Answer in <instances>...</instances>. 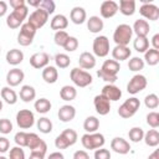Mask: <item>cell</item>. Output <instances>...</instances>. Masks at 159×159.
Masks as SVG:
<instances>
[{
	"mask_svg": "<svg viewBox=\"0 0 159 159\" xmlns=\"http://www.w3.org/2000/svg\"><path fill=\"white\" fill-rule=\"evenodd\" d=\"M132 36H133L132 26H129L128 24H120L116 27L113 32V41L116 42V45L128 46V43L132 40Z\"/></svg>",
	"mask_w": 159,
	"mask_h": 159,
	"instance_id": "2",
	"label": "cell"
},
{
	"mask_svg": "<svg viewBox=\"0 0 159 159\" xmlns=\"http://www.w3.org/2000/svg\"><path fill=\"white\" fill-rule=\"evenodd\" d=\"M16 123L21 129H29L35 123V116L30 109H20L16 113Z\"/></svg>",
	"mask_w": 159,
	"mask_h": 159,
	"instance_id": "10",
	"label": "cell"
},
{
	"mask_svg": "<svg viewBox=\"0 0 159 159\" xmlns=\"http://www.w3.org/2000/svg\"><path fill=\"white\" fill-rule=\"evenodd\" d=\"M12 130V123L7 118H1L0 119V133L1 134H9Z\"/></svg>",
	"mask_w": 159,
	"mask_h": 159,
	"instance_id": "49",
	"label": "cell"
},
{
	"mask_svg": "<svg viewBox=\"0 0 159 159\" xmlns=\"http://www.w3.org/2000/svg\"><path fill=\"white\" fill-rule=\"evenodd\" d=\"M22 24H24V21H22L19 16H16L12 11L6 16V25H7V27H10V29H17V27H21Z\"/></svg>",
	"mask_w": 159,
	"mask_h": 159,
	"instance_id": "39",
	"label": "cell"
},
{
	"mask_svg": "<svg viewBox=\"0 0 159 159\" xmlns=\"http://www.w3.org/2000/svg\"><path fill=\"white\" fill-rule=\"evenodd\" d=\"M19 96H20V99H21V101L29 103V102H31V101H34V99L36 98V91H35V88H34L32 86H30V84H24V86L20 88Z\"/></svg>",
	"mask_w": 159,
	"mask_h": 159,
	"instance_id": "28",
	"label": "cell"
},
{
	"mask_svg": "<svg viewBox=\"0 0 159 159\" xmlns=\"http://www.w3.org/2000/svg\"><path fill=\"white\" fill-rule=\"evenodd\" d=\"M0 52H1V46H0Z\"/></svg>",
	"mask_w": 159,
	"mask_h": 159,
	"instance_id": "64",
	"label": "cell"
},
{
	"mask_svg": "<svg viewBox=\"0 0 159 159\" xmlns=\"http://www.w3.org/2000/svg\"><path fill=\"white\" fill-rule=\"evenodd\" d=\"M14 140L17 144V147H21V148L26 147V144H27V133L26 132H17L14 137Z\"/></svg>",
	"mask_w": 159,
	"mask_h": 159,
	"instance_id": "48",
	"label": "cell"
},
{
	"mask_svg": "<svg viewBox=\"0 0 159 159\" xmlns=\"http://www.w3.org/2000/svg\"><path fill=\"white\" fill-rule=\"evenodd\" d=\"M76 96H77V89L73 86L66 84L60 89V97H61V99H63L66 102L73 101L76 98Z\"/></svg>",
	"mask_w": 159,
	"mask_h": 159,
	"instance_id": "31",
	"label": "cell"
},
{
	"mask_svg": "<svg viewBox=\"0 0 159 159\" xmlns=\"http://www.w3.org/2000/svg\"><path fill=\"white\" fill-rule=\"evenodd\" d=\"M77 132L75 129L67 128L62 130L55 139V147L57 149H66L71 145H73L77 142Z\"/></svg>",
	"mask_w": 159,
	"mask_h": 159,
	"instance_id": "3",
	"label": "cell"
},
{
	"mask_svg": "<svg viewBox=\"0 0 159 159\" xmlns=\"http://www.w3.org/2000/svg\"><path fill=\"white\" fill-rule=\"evenodd\" d=\"M47 159H65V155L61 152H53L47 157Z\"/></svg>",
	"mask_w": 159,
	"mask_h": 159,
	"instance_id": "57",
	"label": "cell"
},
{
	"mask_svg": "<svg viewBox=\"0 0 159 159\" xmlns=\"http://www.w3.org/2000/svg\"><path fill=\"white\" fill-rule=\"evenodd\" d=\"M68 37H70V35H68L65 30H63V31H56V34H55V36H53V41H55V43H56L57 46L63 47Z\"/></svg>",
	"mask_w": 159,
	"mask_h": 159,
	"instance_id": "43",
	"label": "cell"
},
{
	"mask_svg": "<svg viewBox=\"0 0 159 159\" xmlns=\"http://www.w3.org/2000/svg\"><path fill=\"white\" fill-rule=\"evenodd\" d=\"M41 140L42 139L36 133H27V144H26V147L30 148V150H32L41 143Z\"/></svg>",
	"mask_w": 159,
	"mask_h": 159,
	"instance_id": "45",
	"label": "cell"
},
{
	"mask_svg": "<svg viewBox=\"0 0 159 159\" xmlns=\"http://www.w3.org/2000/svg\"><path fill=\"white\" fill-rule=\"evenodd\" d=\"M128 137H129V140H130V142H133V143H139L140 140H143L144 130H143L140 127H133L132 129H129Z\"/></svg>",
	"mask_w": 159,
	"mask_h": 159,
	"instance_id": "38",
	"label": "cell"
},
{
	"mask_svg": "<svg viewBox=\"0 0 159 159\" xmlns=\"http://www.w3.org/2000/svg\"><path fill=\"white\" fill-rule=\"evenodd\" d=\"M120 70V65L119 62L114 61V60H106L101 67V71L104 72V73H108V75H112V76H117L118 72Z\"/></svg>",
	"mask_w": 159,
	"mask_h": 159,
	"instance_id": "27",
	"label": "cell"
},
{
	"mask_svg": "<svg viewBox=\"0 0 159 159\" xmlns=\"http://www.w3.org/2000/svg\"><path fill=\"white\" fill-rule=\"evenodd\" d=\"M70 19L75 25H82L87 20V12L81 6H75L70 12Z\"/></svg>",
	"mask_w": 159,
	"mask_h": 159,
	"instance_id": "22",
	"label": "cell"
},
{
	"mask_svg": "<svg viewBox=\"0 0 159 159\" xmlns=\"http://www.w3.org/2000/svg\"><path fill=\"white\" fill-rule=\"evenodd\" d=\"M78 45H80V42H78L77 37L70 36V37L67 39V41H66L63 48H65L67 52H73V51H76V50L78 48Z\"/></svg>",
	"mask_w": 159,
	"mask_h": 159,
	"instance_id": "46",
	"label": "cell"
},
{
	"mask_svg": "<svg viewBox=\"0 0 159 159\" xmlns=\"http://www.w3.org/2000/svg\"><path fill=\"white\" fill-rule=\"evenodd\" d=\"M139 107H140V101L138 98H135V97H130V98L125 99L122 106H119L118 114H119V117H122L124 119L130 118L137 113Z\"/></svg>",
	"mask_w": 159,
	"mask_h": 159,
	"instance_id": "5",
	"label": "cell"
},
{
	"mask_svg": "<svg viewBox=\"0 0 159 159\" xmlns=\"http://www.w3.org/2000/svg\"><path fill=\"white\" fill-rule=\"evenodd\" d=\"M10 149V142L6 137H0V153H6Z\"/></svg>",
	"mask_w": 159,
	"mask_h": 159,
	"instance_id": "53",
	"label": "cell"
},
{
	"mask_svg": "<svg viewBox=\"0 0 159 159\" xmlns=\"http://www.w3.org/2000/svg\"><path fill=\"white\" fill-rule=\"evenodd\" d=\"M143 140L148 147H157L159 144V132L157 129H149L144 133Z\"/></svg>",
	"mask_w": 159,
	"mask_h": 159,
	"instance_id": "33",
	"label": "cell"
},
{
	"mask_svg": "<svg viewBox=\"0 0 159 159\" xmlns=\"http://www.w3.org/2000/svg\"><path fill=\"white\" fill-rule=\"evenodd\" d=\"M93 106H94V109L96 112L99 114V116H106L111 112V102L104 98L102 94H97L93 99Z\"/></svg>",
	"mask_w": 159,
	"mask_h": 159,
	"instance_id": "15",
	"label": "cell"
},
{
	"mask_svg": "<svg viewBox=\"0 0 159 159\" xmlns=\"http://www.w3.org/2000/svg\"><path fill=\"white\" fill-rule=\"evenodd\" d=\"M147 84H148V81H147L145 76L139 75V73L134 75L127 84V92L130 94H137V93L142 92L147 87Z\"/></svg>",
	"mask_w": 159,
	"mask_h": 159,
	"instance_id": "8",
	"label": "cell"
},
{
	"mask_svg": "<svg viewBox=\"0 0 159 159\" xmlns=\"http://www.w3.org/2000/svg\"><path fill=\"white\" fill-rule=\"evenodd\" d=\"M140 15L150 21H157L159 19V7L152 2H143L139 7Z\"/></svg>",
	"mask_w": 159,
	"mask_h": 159,
	"instance_id": "11",
	"label": "cell"
},
{
	"mask_svg": "<svg viewBox=\"0 0 159 159\" xmlns=\"http://www.w3.org/2000/svg\"><path fill=\"white\" fill-rule=\"evenodd\" d=\"M48 62H50V56L46 52H36L30 57V65L36 70L45 68L46 66H48Z\"/></svg>",
	"mask_w": 159,
	"mask_h": 159,
	"instance_id": "17",
	"label": "cell"
},
{
	"mask_svg": "<svg viewBox=\"0 0 159 159\" xmlns=\"http://www.w3.org/2000/svg\"><path fill=\"white\" fill-rule=\"evenodd\" d=\"M99 128V119L94 116H89L84 119L83 122V129L86 133H96L97 129Z\"/></svg>",
	"mask_w": 159,
	"mask_h": 159,
	"instance_id": "32",
	"label": "cell"
},
{
	"mask_svg": "<svg viewBox=\"0 0 159 159\" xmlns=\"http://www.w3.org/2000/svg\"><path fill=\"white\" fill-rule=\"evenodd\" d=\"M42 80L48 83V84H52V83H56L57 82V78H58V71L55 66H46L43 70H42Z\"/></svg>",
	"mask_w": 159,
	"mask_h": 159,
	"instance_id": "24",
	"label": "cell"
},
{
	"mask_svg": "<svg viewBox=\"0 0 159 159\" xmlns=\"http://www.w3.org/2000/svg\"><path fill=\"white\" fill-rule=\"evenodd\" d=\"M40 2H41V0H29L27 1V4L30 5V6H34V7H39L40 6Z\"/></svg>",
	"mask_w": 159,
	"mask_h": 159,
	"instance_id": "60",
	"label": "cell"
},
{
	"mask_svg": "<svg viewBox=\"0 0 159 159\" xmlns=\"http://www.w3.org/2000/svg\"><path fill=\"white\" fill-rule=\"evenodd\" d=\"M152 46H153L152 48L159 51V34H155V35L152 37Z\"/></svg>",
	"mask_w": 159,
	"mask_h": 159,
	"instance_id": "56",
	"label": "cell"
},
{
	"mask_svg": "<svg viewBox=\"0 0 159 159\" xmlns=\"http://www.w3.org/2000/svg\"><path fill=\"white\" fill-rule=\"evenodd\" d=\"M119 11L125 16H132L135 12V1L134 0H120L118 4Z\"/></svg>",
	"mask_w": 159,
	"mask_h": 159,
	"instance_id": "29",
	"label": "cell"
},
{
	"mask_svg": "<svg viewBox=\"0 0 159 159\" xmlns=\"http://www.w3.org/2000/svg\"><path fill=\"white\" fill-rule=\"evenodd\" d=\"M51 30H55V31H63L67 26H68V20L65 15L62 14H57L52 17L51 20Z\"/></svg>",
	"mask_w": 159,
	"mask_h": 159,
	"instance_id": "25",
	"label": "cell"
},
{
	"mask_svg": "<svg viewBox=\"0 0 159 159\" xmlns=\"http://www.w3.org/2000/svg\"><path fill=\"white\" fill-rule=\"evenodd\" d=\"M111 149L117 154H128L130 150V144L122 137H116L111 140Z\"/></svg>",
	"mask_w": 159,
	"mask_h": 159,
	"instance_id": "12",
	"label": "cell"
},
{
	"mask_svg": "<svg viewBox=\"0 0 159 159\" xmlns=\"http://www.w3.org/2000/svg\"><path fill=\"white\" fill-rule=\"evenodd\" d=\"M132 55V51L128 46H120V45H116V47L112 50V57L114 61L119 62V61H124L128 60Z\"/></svg>",
	"mask_w": 159,
	"mask_h": 159,
	"instance_id": "21",
	"label": "cell"
},
{
	"mask_svg": "<svg viewBox=\"0 0 159 159\" xmlns=\"http://www.w3.org/2000/svg\"><path fill=\"white\" fill-rule=\"evenodd\" d=\"M1 109H2V101L0 99V112H1Z\"/></svg>",
	"mask_w": 159,
	"mask_h": 159,
	"instance_id": "62",
	"label": "cell"
},
{
	"mask_svg": "<svg viewBox=\"0 0 159 159\" xmlns=\"http://www.w3.org/2000/svg\"><path fill=\"white\" fill-rule=\"evenodd\" d=\"M101 94H102L104 98H107L109 102H112V101L116 102V101L120 99V97H122V91H120V88L117 87L116 84H113V83H107V84L102 88Z\"/></svg>",
	"mask_w": 159,
	"mask_h": 159,
	"instance_id": "13",
	"label": "cell"
},
{
	"mask_svg": "<svg viewBox=\"0 0 159 159\" xmlns=\"http://www.w3.org/2000/svg\"><path fill=\"white\" fill-rule=\"evenodd\" d=\"M93 53L98 57H106L109 53V40L104 35H99L93 40L92 43Z\"/></svg>",
	"mask_w": 159,
	"mask_h": 159,
	"instance_id": "7",
	"label": "cell"
},
{
	"mask_svg": "<svg viewBox=\"0 0 159 159\" xmlns=\"http://www.w3.org/2000/svg\"><path fill=\"white\" fill-rule=\"evenodd\" d=\"M55 63L58 68H67L71 63L70 56L66 55V53H57L55 56Z\"/></svg>",
	"mask_w": 159,
	"mask_h": 159,
	"instance_id": "40",
	"label": "cell"
},
{
	"mask_svg": "<svg viewBox=\"0 0 159 159\" xmlns=\"http://www.w3.org/2000/svg\"><path fill=\"white\" fill-rule=\"evenodd\" d=\"M70 78L77 87H81V88L89 86L92 83V81H93V77H92V75L89 72H87V71H84L82 68H78V67L71 70Z\"/></svg>",
	"mask_w": 159,
	"mask_h": 159,
	"instance_id": "4",
	"label": "cell"
},
{
	"mask_svg": "<svg viewBox=\"0 0 159 159\" xmlns=\"http://www.w3.org/2000/svg\"><path fill=\"white\" fill-rule=\"evenodd\" d=\"M103 27H104V24H103V20L99 16H91L87 20V29L92 34L101 32L103 30Z\"/></svg>",
	"mask_w": 159,
	"mask_h": 159,
	"instance_id": "26",
	"label": "cell"
},
{
	"mask_svg": "<svg viewBox=\"0 0 159 159\" xmlns=\"http://www.w3.org/2000/svg\"><path fill=\"white\" fill-rule=\"evenodd\" d=\"M57 116L61 122L68 123V122L73 120V118L76 117V108L71 104H63L62 107H60Z\"/></svg>",
	"mask_w": 159,
	"mask_h": 159,
	"instance_id": "18",
	"label": "cell"
},
{
	"mask_svg": "<svg viewBox=\"0 0 159 159\" xmlns=\"http://www.w3.org/2000/svg\"><path fill=\"white\" fill-rule=\"evenodd\" d=\"M7 159H26L25 157V152L21 147H14L10 149L9 152V158Z\"/></svg>",
	"mask_w": 159,
	"mask_h": 159,
	"instance_id": "47",
	"label": "cell"
},
{
	"mask_svg": "<svg viewBox=\"0 0 159 159\" xmlns=\"http://www.w3.org/2000/svg\"><path fill=\"white\" fill-rule=\"evenodd\" d=\"M0 159H7L6 157H4V155H0Z\"/></svg>",
	"mask_w": 159,
	"mask_h": 159,
	"instance_id": "63",
	"label": "cell"
},
{
	"mask_svg": "<svg viewBox=\"0 0 159 159\" xmlns=\"http://www.w3.org/2000/svg\"><path fill=\"white\" fill-rule=\"evenodd\" d=\"M118 4L113 0H106L101 4V7H99V12H101V16L103 19H111L113 17L117 12H118Z\"/></svg>",
	"mask_w": 159,
	"mask_h": 159,
	"instance_id": "14",
	"label": "cell"
},
{
	"mask_svg": "<svg viewBox=\"0 0 159 159\" xmlns=\"http://www.w3.org/2000/svg\"><path fill=\"white\" fill-rule=\"evenodd\" d=\"M48 16H50V15H48L45 10H42L41 7H37L36 10H34V11L30 14L27 22H29L30 25H32V26L37 30V29H41L42 26H45V24L48 21Z\"/></svg>",
	"mask_w": 159,
	"mask_h": 159,
	"instance_id": "9",
	"label": "cell"
},
{
	"mask_svg": "<svg viewBox=\"0 0 159 159\" xmlns=\"http://www.w3.org/2000/svg\"><path fill=\"white\" fill-rule=\"evenodd\" d=\"M128 68H129V71L139 72L140 70L144 68V61L140 57H132L128 62Z\"/></svg>",
	"mask_w": 159,
	"mask_h": 159,
	"instance_id": "41",
	"label": "cell"
},
{
	"mask_svg": "<svg viewBox=\"0 0 159 159\" xmlns=\"http://www.w3.org/2000/svg\"><path fill=\"white\" fill-rule=\"evenodd\" d=\"M34 107H35V109H36L37 113L45 114V113L50 112L52 104H51V102H50L47 98H39V99H36Z\"/></svg>",
	"mask_w": 159,
	"mask_h": 159,
	"instance_id": "35",
	"label": "cell"
},
{
	"mask_svg": "<svg viewBox=\"0 0 159 159\" xmlns=\"http://www.w3.org/2000/svg\"><path fill=\"white\" fill-rule=\"evenodd\" d=\"M144 104L149 109H155L159 106V97L155 93H149L144 98Z\"/></svg>",
	"mask_w": 159,
	"mask_h": 159,
	"instance_id": "42",
	"label": "cell"
},
{
	"mask_svg": "<svg viewBox=\"0 0 159 159\" xmlns=\"http://www.w3.org/2000/svg\"><path fill=\"white\" fill-rule=\"evenodd\" d=\"M6 11H7V4L5 1L0 0V17L4 16L6 14Z\"/></svg>",
	"mask_w": 159,
	"mask_h": 159,
	"instance_id": "59",
	"label": "cell"
},
{
	"mask_svg": "<svg viewBox=\"0 0 159 159\" xmlns=\"http://www.w3.org/2000/svg\"><path fill=\"white\" fill-rule=\"evenodd\" d=\"M78 65H80V68L82 70H91L96 66V57L93 53L91 52H82L80 55V58H78Z\"/></svg>",
	"mask_w": 159,
	"mask_h": 159,
	"instance_id": "20",
	"label": "cell"
},
{
	"mask_svg": "<svg viewBox=\"0 0 159 159\" xmlns=\"http://www.w3.org/2000/svg\"><path fill=\"white\" fill-rule=\"evenodd\" d=\"M81 143L84 149L88 150H96L99 148H103L106 139L102 133H86L81 138Z\"/></svg>",
	"mask_w": 159,
	"mask_h": 159,
	"instance_id": "1",
	"label": "cell"
},
{
	"mask_svg": "<svg viewBox=\"0 0 159 159\" xmlns=\"http://www.w3.org/2000/svg\"><path fill=\"white\" fill-rule=\"evenodd\" d=\"M144 63L149 66H155L159 63V51L154 48H148L144 52Z\"/></svg>",
	"mask_w": 159,
	"mask_h": 159,
	"instance_id": "34",
	"label": "cell"
},
{
	"mask_svg": "<svg viewBox=\"0 0 159 159\" xmlns=\"http://www.w3.org/2000/svg\"><path fill=\"white\" fill-rule=\"evenodd\" d=\"M39 7H41L42 10H45L48 15H51L53 11H55V9H56V5H55V2L52 1V0H41V2H40V6Z\"/></svg>",
	"mask_w": 159,
	"mask_h": 159,
	"instance_id": "50",
	"label": "cell"
},
{
	"mask_svg": "<svg viewBox=\"0 0 159 159\" xmlns=\"http://www.w3.org/2000/svg\"><path fill=\"white\" fill-rule=\"evenodd\" d=\"M147 124L149 127H152L153 129L158 128L159 127V113L153 111V112H149L147 114Z\"/></svg>",
	"mask_w": 159,
	"mask_h": 159,
	"instance_id": "44",
	"label": "cell"
},
{
	"mask_svg": "<svg viewBox=\"0 0 159 159\" xmlns=\"http://www.w3.org/2000/svg\"><path fill=\"white\" fill-rule=\"evenodd\" d=\"M36 125H37V129L41 132V133H43V134H48V133H51L52 132V122L50 120V118H47V117H41L40 119H37V123H36Z\"/></svg>",
	"mask_w": 159,
	"mask_h": 159,
	"instance_id": "36",
	"label": "cell"
},
{
	"mask_svg": "<svg viewBox=\"0 0 159 159\" xmlns=\"http://www.w3.org/2000/svg\"><path fill=\"white\" fill-rule=\"evenodd\" d=\"M73 159H89V155L86 150H77L73 154Z\"/></svg>",
	"mask_w": 159,
	"mask_h": 159,
	"instance_id": "54",
	"label": "cell"
},
{
	"mask_svg": "<svg viewBox=\"0 0 159 159\" xmlns=\"http://www.w3.org/2000/svg\"><path fill=\"white\" fill-rule=\"evenodd\" d=\"M0 94H1V98L7 103V104H15L17 102V94L16 92L11 88V87H2L1 91H0Z\"/></svg>",
	"mask_w": 159,
	"mask_h": 159,
	"instance_id": "30",
	"label": "cell"
},
{
	"mask_svg": "<svg viewBox=\"0 0 159 159\" xmlns=\"http://www.w3.org/2000/svg\"><path fill=\"white\" fill-rule=\"evenodd\" d=\"M94 159H111V152L106 148H99L94 150Z\"/></svg>",
	"mask_w": 159,
	"mask_h": 159,
	"instance_id": "51",
	"label": "cell"
},
{
	"mask_svg": "<svg viewBox=\"0 0 159 159\" xmlns=\"http://www.w3.org/2000/svg\"><path fill=\"white\" fill-rule=\"evenodd\" d=\"M25 78V73L20 68H11L7 73H6V83L9 84V87H16L19 86Z\"/></svg>",
	"mask_w": 159,
	"mask_h": 159,
	"instance_id": "16",
	"label": "cell"
},
{
	"mask_svg": "<svg viewBox=\"0 0 159 159\" xmlns=\"http://www.w3.org/2000/svg\"><path fill=\"white\" fill-rule=\"evenodd\" d=\"M29 159H45V154L39 153V152H31Z\"/></svg>",
	"mask_w": 159,
	"mask_h": 159,
	"instance_id": "58",
	"label": "cell"
},
{
	"mask_svg": "<svg viewBox=\"0 0 159 159\" xmlns=\"http://www.w3.org/2000/svg\"><path fill=\"white\" fill-rule=\"evenodd\" d=\"M35 35H36V29L29 22H25L20 27V32L17 35V42L21 46H29L32 43Z\"/></svg>",
	"mask_w": 159,
	"mask_h": 159,
	"instance_id": "6",
	"label": "cell"
},
{
	"mask_svg": "<svg viewBox=\"0 0 159 159\" xmlns=\"http://www.w3.org/2000/svg\"><path fill=\"white\" fill-rule=\"evenodd\" d=\"M24 61V52L17 48H11L6 52V62L11 66H17Z\"/></svg>",
	"mask_w": 159,
	"mask_h": 159,
	"instance_id": "23",
	"label": "cell"
},
{
	"mask_svg": "<svg viewBox=\"0 0 159 159\" xmlns=\"http://www.w3.org/2000/svg\"><path fill=\"white\" fill-rule=\"evenodd\" d=\"M132 30L137 35V37H147V35L150 31V26H149V22L147 20L138 19V20L134 21Z\"/></svg>",
	"mask_w": 159,
	"mask_h": 159,
	"instance_id": "19",
	"label": "cell"
},
{
	"mask_svg": "<svg viewBox=\"0 0 159 159\" xmlns=\"http://www.w3.org/2000/svg\"><path fill=\"white\" fill-rule=\"evenodd\" d=\"M97 76H98L101 80H103L104 82H108V83H114V82L118 80V76H112V75L104 73V72H102L101 70L97 71Z\"/></svg>",
	"mask_w": 159,
	"mask_h": 159,
	"instance_id": "52",
	"label": "cell"
},
{
	"mask_svg": "<svg viewBox=\"0 0 159 159\" xmlns=\"http://www.w3.org/2000/svg\"><path fill=\"white\" fill-rule=\"evenodd\" d=\"M24 5H26L25 0H10V6L12 9H17V7H21Z\"/></svg>",
	"mask_w": 159,
	"mask_h": 159,
	"instance_id": "55",
	"label": "cell"
},
{
	"mask_svg": "<svg viewBox=\"0 0 159 159\" xmlns=\"http://www.w3.org/2000/svg\"><path fill=\"white\" fill-rule=\"evenodd\" d=\"M148 159H159V149H155L152 154H149Z\"/></svg>",
	"mask_w": 159,
	"mask_h": 159,
	"instance_id": "61",
	"label": "cell"
},
{
	"mask_svg": "<svg viewBox=\"0 0 159 159\" xmlns=\"http://www.w3.org/2000/svg\"><path fill=\"white\" fill-rule=\"evenodd\" d=\"M133 47L137 52L144 53L149 48V40L147 37H135V40L133 41Z\"/></svg>",
	"mask_w": 159,
	"mask_h": 159,
	"instance_id": "37",
	"label": "cell"
}]
</instances>
